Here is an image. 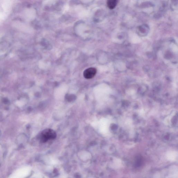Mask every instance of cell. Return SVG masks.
Listing matches in <instances>:
<instances>
[{
  "mask_svg": "<svg viewBox=\"0 0 178 178\" xmlns=\"http://www.w3.org/2000/svg\"><path fill=\"white\" fill-rule=\"evenodd\" d=\"M117 0H107V4L110 9H113L117 5Z\"/></svg>",
  "mask_w": 178,
  "mask_h": 178,
  "instance_id": "cell-3",
  "label": "cell"
},
{
  "mask_svg": "<svg viewBox=\"0 0 178 178\" xmlns=\"http://www.w3.org/2000/svg\"><path fill=\"white\" fill-rule=\"evenodd\" d=\"M97 69L94 67H90L84 71V76L85 78L90 79L92 78L97 73Z\"/></svg>",
  "mask_w": 178,
  "mask_h": 178,
  "instance_id": "cell-2",
  "label": "cell"
},
{
  "mask_svg": "<svg viewBox=\"0 0 178 178\" xmlns=\"http://www.w3.org/2000/svg\"><path fill=\"white\" fill-rule=\"evenodd\" d=\"M56 137V133L54 130L51 129H46L42 132L40 138L41 142L45 143L49 140L54 139Z\"/></svg>",
  "mask_w": 178,
  "mask_h": 178,
  "instance_id": "cell-1",
  "label": "cell"
}]
</instances>
